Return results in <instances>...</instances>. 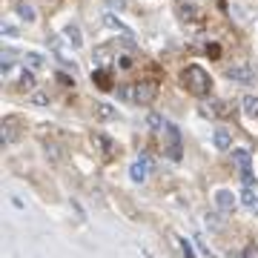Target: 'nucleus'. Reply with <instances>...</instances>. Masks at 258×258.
Listing matches in <instances>:
<instances>
[{"mask_svg": "<svg viewBox=\"0 0 258 258\" xmlns=\"http://www.w3.org/2000/svg\"><path fill=\"white\" fill-rule=\"evenodd\" d=\"M175 241H178V247H181V252H184V258H195V249H192V244L186 238H181V235H175Z\"/></svg>", "mask_w": 258, "mask_h": 258, "instance_id": "a878e982", "label": "nucleus"}, {"mask_svg": "<svg viewBox=\"0 0 258 258\" xmlns=\"http://www.w3.org/2000/svg\"><path fill=\"white\" fill-rule=\"evenodd\" d=\"M18 60V52H12V49H3V55H0V66H3V75L12 72V63Z\"/></svg>", "mask_w": 258, "mask_h": 258, "instance_id": "4be33fe9", "label": "nucleus"}, {"mask_svg": "<svg viewBox=\"0 0 258 258\" xmlns=\"http://www.w3.org/2000/svg\"><path fill=\"white\" fill-rule=\"evenodd\" d=\"M147 123H149V129H152V132H161V129H166V123H169V120H164V115H158V112H149Z\"/></svg>", "mask_w": 258, "mask_h": 258, "instance_id": "412c9836", "label": "nucleus"}, {"mask_svg": "<svg viewBox=\"0 0 258 258\" xmlns=\"http://www.w3.org/2000/svg\"><path fill=\"white\" fill-rule=\"evenodd\" d=\"M109 6H118V9H123V0H106Z\"/></svg>", "mask_w": 258, "mask_h": 258, "instance_id": "c756f323", "label": "nucleus"}, {"mask_svg": "<svg viewBox=\"0 0 258 258\" xmlns=\"http://www.w3.org/2000/svg\"><path fill=\"white\" fill-rule=\"evenodd\" d=\"M106 78H109V75H106V69H98V72H92V81L98 83L101 89H109V86H112V83L106 81Z\"/></svg>", "mask_w": 258, "mask_h": 258, "instance_id": "b1692460", "label": "nucleus"}, {"mask_svg": "<svg viewBox=\"0 0 258 258\" xmlns=\"http://www.w3.org/2000/svg\"><path fill=\"white\" fill-rule=\"evenodd\" d=\"M178 15H181V20H186V23H204V15H201V9L195 6V3H184L181 9H178Z\"/></svg>", "mask_w": 258, "mask_h": 258, "instance_id": "9d476101", "label": "nucleus"}, {"mask_svg": "<svg viewBox=\"0 0 258 258\" xmlns=\"http://www.w3.org/2000/svg\"><path fill=\"white\" fill-rule=\"evenodd\" d=\"M166 138H169V144H166V155L172 158V161H178L181 158V132H178L175 123H166Z\"/></svg>", "mask_w": 258, "mask_h": 258, "instance_id": "0eeeda50", "label": "nucleus"}, {"mask_svg": "<svg viewBox=\"0 0 258 258\" xmlns=\"http://www.w3.org/2000/svg\"><path fill=\"white\" fill-rule=\"evenodd\" d=\"M0 141H3V147H12V144L18 141V126H15V120H6V123H3Z\"/></svg>", "mask_w": 258, "mask_h": 258, "instance_id": "f3484780", "label": "nucleus"}, {"mask_svg": "<svg viewBox=\"0 0 258 258\" xmlns=\"http://www.w3.org/2000/svg\"><path fill=\"white\" fill-rule=\"evenodd\" d=\"M158 95V86L149 81H141V83H129V86H118V98L126 103H135V106H147V103L155 101Z\"/></svg>", "mask_w": 258, "mask_h": 258, "instance_id": "f257e3e1", "label": "nucleus"}, {"mask_svg": "<svg viewBox=\"0 0 258 258\" xmlns=\"http://www.w3.org/2000/svg\"><path fill=\"white\" fill-rule=\"evenodd\" d=\"M18 15H20V20H26V23H35L37 20V12H35L32 3H18Z\"/></svg>", "mask_w": 258, "mask_h": 258, "instance_id": "aec40b11", "label": "nucleus"}, {"mask_svg": "<svg viewBox=\"0 0 258 258\" xmlns=\"http://www.w3.org/2000/svg\"><path fill=\"white\" fill-rule=\"evenodd\" d=\"M184 86L189 89L192 95H198V98H204V95H210V89H212V78H210V72L204 69V66H198V63H189L184 69Z\"/></svg>", "mask_w": 258, "mask_h": 258, "instance_id": "f03ea898", "label": "nucleus"}, {"mask_svg": "<svg viewBox=\"0 0 258 258\" xmlns=\"http://www.w3.org/2000/svg\"><path fill=\"white\" fill-rule=\"evenodd\" d=\"M241 109L247 118H258V95H244L241 98Z\"/></svg>", "mask_w": 258, "mask_h": 258, "instance_id": "a211bd4d", "label": "nucleus"}, {"mask_svg": "<svg viewBox=\"0 0 258 258\" xmlns=\"http://www.w3.org/2000/svg\"><path fill=\"white\" fill-rule=\"evenodd\" d=\"M92 144H98V149H101V152H103L106 158L115 155V144H112V141L106 138V135H101V132H92Z\"/></svg>", "mask_w": 258, "mask_h": 258, "instance_id": "dca6fc26", "label": "nucleus"}, {"mask_svg": "<svg viewBox=\"0 0 258 258\" xmlns=\"http://www.w3.org/2000/svg\"><path fill=\"white\" fill-rule=\"evenodd\" d=\"M149 169H152V161L147 155H138L129 166V178H132V184H144L149 178Z\"/></svg>", "mask_w": 258, "mask_h": 258, "instance_id": "20e7f679", "label": "nucleus"}, {"mask_svg": "<svg viewBox=\"0 0 258 258\" xmlns=\"http://www.w3.org/2000/svg\"><path fill=\"white\" fill-rule=\"evenodd\" d=\"M207 52H210V57H221L218 52H221V46L218 43H212V46H207Z\"/></svg>", "mask_w": 258, "mask_h": 258, "instance_id": "cd10ccee", "label": "nucleus"}, {"mask_svg": "<svg viewBox=\"0 0 258 258\" xmlns=\"http://www.w3.org/2000/svg\"><path fill=\"white\" fill-rule=\"evenodd\" d=\"M103 23H106L112 32H118L120 37H126V40H132V37H135V29L129 26V23H123L115 12H103Z\"/></svg>", "mask_w": 258, "mask_h": 258, "instance_id": "39448f33", "label": "nucleus"}, {"mask_svg": "<svg viewBox=\"0 0 258 258\" xmlns=\"http://www.w3.org/2000/svg\"><path fill=\"white\" fill-rule=\"evenodd\" d=\"M95 115H98L101 120H118L120 118L118 109H115L109 101H98V103H95Z\"/></svg>", "mask_w": 258, "mask_h": 258, "instance_id": "f8f14e48", "label": "nucleus"}, {"mask_svg": "<svg viewBox=\"0 0 258 258\" xmlns=\"http://www.w3.org/2000/svg\"><path fill=\"white\" fill-rule=\"evenodd\" d=\"M63 37L69 40V43H72L75 49H81V46H83V35H81V26H78V23H66Z\"/></svg>", "mask_w": 258, "mask_h": 258, "instance_id": "4468645a", "label": "nucleus"}, {"mask_svg": "<svg viewBox=\"0 0 258 258\" xmlns=\"http://www.w3.org/2000/svg\"><path fill=\"white\" fill-rule=\"evenodd\" d=\"M227 78L235 81V83H252L255 81V72H252V66L249 63H235V66L227 69Z\"/></svg>", "mask_w": 258, "mask_h": 258, "instance_id": "6e6552de", "label": "nucleus"}, {"mask_svg": "<svg viewBox=\"0 0 258 258\" xmlns=\"http://www.w3.org/2000/svg\"><path fill=\"white\" fill-rule=\"evenodd\" d=\"M92 57H95V63L101 66V69H103V66H109V49H106V46H101Z\"/></svg>", "mask_w": 258, "mask_h": 258, "instance_id": "5701e85b", "label": "nucleus"}, {"mask_svg": "<svg viewBox=\"0 0 258 258\" xmlns=\"http://www.w3.org/2000/svg\"><path fill=\"white\" fill-rule=\"evenodd\" d=\"M29 101L35 103V106H49V95L40 92V89H35V92L29 95Z\"/></svg>", "mask_w": 258, "mask_h": 258, "instance_id": "393cba45", "label": "nucleus"}, {"mask_svg": "<svg viewBox=\"0 0 258 258\" xmlns=\"http://www.w3.org/2000/svg\"><path fill=\"white\" fill-rule=\"evenodd\" d=\"M244 258H258V247H247L244 249Z\"/></svg>", "mask_w": 258, "mask_h": 258, "instance_id": "c85d7f7f", "label": "nucleus"}, {"mask_svg": "<svg viewBox=\"0 0 258 258\" xmlns=\"http://www.w3.org/2000/svg\"><path fill=\"white\" fill-rule=\"evenodd\" d=\"M18 89H20V92H35V69H29V66H23V69H20Z\"/></svg>", "mask_w": 258, "mask_h": 258, "instance_id": "9b49d317", "label": "nucleus"}, {"mask_svg": "<svg viewBox=\"0 0 258 258\" xmlns=\"http://www.w3.org/2000/svg\"><path fill=\"white\" fill-rule=\"evenodd\" d=\"M215 207L221 212H235V207H238V198H235V192L232 189H227V186H218L215 189Z\"/></svg>", "mask_w": 258, "mask_h": 258, "instance_id": "423d86ee", "label": "nucleus"}, {"mask_svg": "<svg viewBox=\"0 0 258 258\" xmlns=\"http://www.w3.org/2000/svg\"><path fill=\"white\" fill-rule=\"evenodd\" d=\"M255 20H258V15H255Z\"/></svg>", "mask_w": 258, "mask_h": 258, "instance_id": "7c9ffc66", "label": "nucleus"}, {"mask_svg": "<svg viewBox=\"0 0 258 258\" xmlns=\"http://www.w3.org/2000/svg\"><path fill=\"white\" fill-rule=\"evenodd\" d=\"M49 49L55 52L57 63H63V66H66V69H69L72 75H78V63H75V57H69V49L63 46V40H60L57 35H52V37H49Z\"/></svg>", "mask_w": 258, "mask_h": 258, "instance_id": "7ed1b4c3", "label": "nucleus"}, {"mask_svg": "<svg viewBox=\"0 0 258 258\" xmlns=\"http://www.w3.org/2000/svg\"><path fill=\"white\" fill-rule=\"evenodd\" d=\"M241 204H244L249 212H255L258 215V195H255L252 186H244V189H241Z\"/></svg>", "mask_w": 258, "mask_h": 258, "instance_id": "2eb2a0df", "label": "nucleus"}, {"mask_svg": "<svg viewBox=\"0 0 258 258\" xmlns=\"http://www.w3.org/2000/svg\"><path fill=\"white\" fill-rule=\"evenodd\" d=\"M3 35H6V37H18L20 32H18L15 26H12V23H6V26H3Z\"/></svg>", "mask_w": 258, "mask_h": 258, "instance_id": "bb28decb", "label": "nucleus"}, {"mask_svg": "<svg viewBox=\"0 0 258 258\" xmlns=\"http://www.w3.org/2000/svg\"><path fill=\"white\" fill-rule=\"evenodd\" d=\"M23 63L37 72V69H43V66H46V57L40 55V52H26V55H23Z\"/></svg>", "mask_w": 258, "mask_h": 258, "instance_id": "6ab92c4d", "label": "nucleus"}, {"mask_svg": "<svg viewBox=\"0 0 258 258\" xmlns=\"http://www.w3.org/2000/svg\"><path fill=\"white\" fill-rule=\"evenodd\" d=\"M232 164L238 166V172H241V175L252 172V158H249L247 149H232Z\"/></svg>", "mask_w": 258, "mask_h": 258, "instance_id": "1a4fd4ad", "label": "nucleus"}, {"mask_svg": "<svg viewBox=\"0 0 258 258\" xmlns=\"http://www.w3.org/2000/svg\"><path fill=\"white\" fill-rule=\"evenodd\" d=\"M212 144H215V149H221V152H227V149L232 147V135L227 132L224 126H218L215 132H212Z\"/></svg>", "mask_w": 258, "mask_h": 258, "instance_id": "ddd939ff", "label": "nucleus"}]
</instances>
